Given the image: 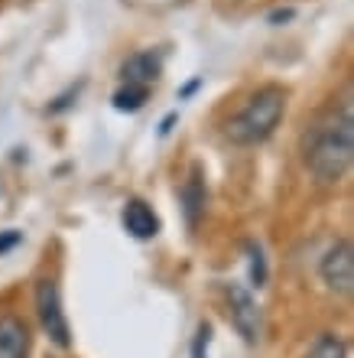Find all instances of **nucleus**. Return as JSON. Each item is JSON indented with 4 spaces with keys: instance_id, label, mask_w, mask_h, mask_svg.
Instances as JSON below:
<instances>
[{
    "instance_id": "9b49d317",
    "label": "nucleus",
    "mask_w": 354,
    "mask_h": 358,
    "mask_svg": "<svg viewBox=\"0 0 354 358\" xmlns=\"http://www.w3.org/2000/svg\"><path fill=\"white\" fill-rule=\"evenodd\" d=\"M143 101H147V88L143 85H124L114 94V108L117 111H140Z\"/></svg>"
},
{
    "instance_id": "4468645a",
    "label": "nucleus",
    "mask_w": 354,
    "mask_h": 358,
    "mask_svg": "<svg viewBox=\"0 0 354 358\" xmlns=\"http://www.w3.org/2000/svg\"><path fill=\"white\" fill-rule=\"evenodd\" d=\"M20 241V231H10V235L0 238V251H7V248H13Z\"/></svg>"
},
{
    "instance_id": "7ed1b4c3",
    "label": "nucleus",
    "mask_w": 354,
    "mask_h": 358,
    "mask_svg": "<svg viewBox=\"0 0 354 358\" xmlns=\"http://www.w3.org/2000/svg\"><path fill=\"white\" fill-rule=\"evenodd\" d=\"M36 313H39V322L52 342L59 349H68L72 345V329H68V320H66V310H62V296H59V287L56 280H39L36 287Z\"/></svg>"
},
{
    "instance_id": "20e7f679",
    "label": "nucleus",
    "mask_w": 354,
    "mask_h": 358,
    "mask_svg": "<svg viewBox=\"0 0 354 358\" xmlns=\"http://www.w3.org/2000/svg\"><path fill=\"white\" fill-rule=\"evenodd\" d=\"M322 280L335 293H351L354 287V248L351 241H338L325 257H322Z\"/></svg>"
},
{
    "instance_id": "6e6552de",
    "label": "nucleus",
    "mask_w": 354,
    "mask_h": 358,
    "mask_svg": "<svg viewBox=\"0 0 354 358\" xmlns=\"http://www.w3.org/2000/svg\"><path fill=\"white\" fill-rule=\"evenodd\" d=\"M124 228L131 231L133 238H153L159 231V218H156V212L143 202V199H131L127 206H124Z\"/></svg>"
},
{
    "instance_id": "f257e3e1",
    "label": "nucleus",
    "mask_w": 354,
    "mask_h": 358,
    "mask_svg": "<svg viewBox=\"0 0 354 358\" xmlns=\"http://www.w3.org/2000/svg\"><path fill=\"white\" fill-rule=\"evenodd\" d=\"M354 157V121L351 104L341 111H328L306 134V166L318 182H338L351 170Z\"/></svg>"
},
{
    "instance_id": "423d86ee",
    "label": "nucleus",
    "mask_w": 354,
    "mask_h": 358,
    "mask_svg": "<svg viewBox=\"0 0 354 358\" xmlns=\"http://www.w3.org/2000/svg\"><path fill=\"white\" fill-rule=\"evenodd\" d=\"M159 72H163V62H159V56H153V52H133V56L121 66L124 85L149 88L159 78Z\"/></svg>"
},
{
    "instance_id": "1a4fd4ad",
    "label": "nucleus",
    "mask_w": 354,
    "mask_h": 358,
    "mask_svg": "<svg viewBox=\"0 0 354 358\" xmlns=\"http://www.w3.org/2000/svg\"><path fill=\"white\" fill-rule=\"evenodd\" d=\"M182 206H186L189 225H196L198 215H202V208H205V182L198 176V170H192V176H189L186 186H182Z\"/></svg>"
},
{
    "instance_id": "f8f14e48",
    "label": "nucleus",
    "mask_w": 354,
    "mask_h": 358,
    "mask_svg": "<svg viewBox=\"0 0 354 358\" xmlns=\"http://www.w3.org/2000/svg\"><path fill=\"white\" fill-rule=\"evenodd\" d=\"M208 339H212V326L202 322L196 332V345H192V358H205L208 355Z\"/></svg>"
},
{
    "instance_id": "ddd939ff",
    "label": "nucleus",
    "mask_w": 354,
    "mask_h": 358,
    "mask_svg": "<svg viewBox=\"0 0 354 358\" xmlns=\"http://www.w3.org/2000/svg\"><path fill=\"white\" fill-rule=\"evenodd\" d=\"M251 251V277H253V283L260 287L263 280H267V267H263V255H260V248H247Z\"/></svg>"
},
{
    "instance_id": "39448f33",
    "label": "nucleus",
    "mask_w": 354,
    "mask_h": 358,
    "mask_svg": "<svg viewBox=\"0 0 354 358\" xmlns=\"http://www.w3.org/2000/svg\"><path fill=\"white\" fill-rule=\"evenodd\" d=\"M228 303H231V320L247 342L260 339V306L241 283H228Z\"/></svg>"
},
{
    "instance_id": "9d476101",
    "label": "nucleus",
    "mask_w": 354,
    "mask_h": 358,
    "mask_svg": "<svg viewBox=\"0 0 354 358\" xmlns=\"http://www.w3.org/2000/svg\"><path fill=\"white\" fill-rule=\"evenodd\" d=\"M306 358H345V342L332 336V332H322L316 342H312V349H309Z\"/></svg>"
},
{
    "instance_id": "f03ea898",
    "label": "nucleus",
    "mask_w": 354,
    "mask_h": 358,
    "mask_svg": "<svg viewBox=\"0 0 354 358\" xmlns=\"http://www.w3.org/2000/svg\"><path fill=\"white\" fill-rule=\"evenodd\" d=\"M283 111H286V92L276 85L260 88V92L241 108V114L228 121V137H231L234 143H241V147L267 141V137L276 131Z\"/></svg>"
},
{
    "instance_id": "0eeeda50",
    "label": "nucleus",
    "mask_w": 354,
    "mask_h": 358,
    "mask_svg": "<svg viewBox=\"0 0 354 358\" xmlns=\"http://www.w3.org/2000/svg\"><path fill=\"white\" fill-rule=\"evenodd\" d=\"M29 329L17 316H0V358H27Z\"/></svg>"
}]
</instances>
